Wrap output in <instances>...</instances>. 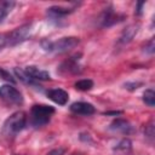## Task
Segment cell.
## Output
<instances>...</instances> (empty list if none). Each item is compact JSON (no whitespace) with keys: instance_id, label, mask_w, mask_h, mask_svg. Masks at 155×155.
<instances>
[{"instance_id":"obj_10","label":"cell","mask_w":155,"mask_h":155,"mask_svg":"<svg viewBox=\"0 0 155 155\" xmlns=\"http://www.w3.org/2000/svg\"><path fill=\"white\" fill-rule=\"evenodd\" d=\"M109 128L111 131H115V132H121V133H125V134H130L134 131V127L133 125L128 121V120H125V119H116L114 120Z\"/></svg>"},{"instance_id":"obj_2","label":"cell","mask_w":155,"mask_h":155,"mask_svg":"<svg viewBox=\"0 0 155 155\" xmlns=\"http://www.w3.org/2000/svg\"><path fill=\"white\" fill-rule=\"evenodd\" d=\"M27 126V115L23 111H16L10 115L4 125H2V133L6 137H15Z\"/></svg>"},{"instance_id":"obj_14","label":"cell","mask_w":155,"mask_h":155,"mask_svg":"<svg viewBox=\"0 0 155 155\" xmlns=\"http://www.w3.org/2000/svg\"><path fill=\"white\" fill-rule=\"evenodd\" d=\"M16 2L15 1H8V0H0V23L4 22V19L8 16V13L12 11L15 7Z\"/></svg>"},{"instance_id":"obj_20","label":"cell","mask_w":155,"mask_h":155,"mask_svg":"<svg viewBox=\"0 0 155 155\" xmlns=\"http://www.w3.org/2000/svg\"><path fill=\"white\" fill-rule=\"evenodd\" d=\"M0 79H1V80H5V81H7V82H11V84H15V82H16L15 78H12V75H11L7 70H5V69H2V68H0Z\"/></svg>"},{"instance_id":"obj_12","label":"cell","mask_w":155,"mask_h":155,"mask_svg":"<svg viewBox=\"0 0 155 155\" xmlns=\"http://www.w3.org/2000/svg\"><path fill=\"white\" fill-rule=\"evenodd\" d=\"M139 30V25L138 24H130L127 28L124 29V31L121 33L120 35V39H119V42L120 44H128L133 40V38L137 35Z\"/></svg>"},{"instance_id":"obj_13","label":"cell","mask_w":155,"mask_h":155,"mask_svg":"<svg viewBox=\"0 0 155 155\" xmlns=\"http://www.w3.org/2000/svg\"><path fill=\"white\" fill-rule=\"evenodd\" d=\"M74 11L73 7H62V6H51L50 8H47V16H50L53 19H59L69 13H71Z\"/></svg>"},{"instance_id":"obj_5","label":"cell","mask_w":155,"mask_h":155,"mask_svg":"<svg viewBox=\"0 0 155 155\" xmlns=\"http://www.w3.org/2000/svg\"><path fill=\"white\" fill-rule=\"evenodd\" d=\"M0 98L8 103V104H15V105H21L23 104V96L22 93L12 85H1L0 86Z\"/></svg>"},{"instance_id":"obj_1","label":"cell","mask_w":155,"mask_h":155,"mask_svg":"<svg viewBox=\"0 0 155 155\" xmlns=\"http://www.w3.org/2000/svg\"><path fill=\"white\" fill-rule=\"evenodd\" d=\"M79 42H80L79 38H75V36H65L58 40L46 39L41 41V47L44 48V51L48 53H64L76 47Z\"/></svg>"},{"instance_id":"obj_8","label":"cell","mask_w":155,"mask_h":155,"mask_svg":"<svg viewBox=\"0 0 155 155\" xmlns=\"http://www.w3.org/2000/svg\"><path fill=\"white\" fill-rule=\"evenodd\" d=\"M23 70L34 81H47V80L51 79L48 71H46V70H44V69H41L36 65H28V67L23 68Z\"/></svg>"},{"instance_id":"obj_19","label":"cell","mask_w":155,"mask_h":155,"mask_svg":"<svg viewBox=\"0 0 155 155\" xmlns=\"http://www.w3.org/2000/svg\"><path fill=\"white\" fill-rule=\"evenodd\" d=\"M144 134L150 142H153V139H154V122H153V120H150V122L147 124L145 130H144Z\"/></svg>"},{"instance_id":"obj_18","label":"cell","mask_w":155,"mask_h":155,"mask_svg":"<svg viewBox=\"0 0 155 155\" xmlns=\"http://www.w3.org/2000/svg\"><path fill=\"white\" fill-rule=\"evenodd\" d=\"M131 148H132V143H131V140L125 138V139L120 140V142L116 144V147H115V150H116V151L127 153V151H130V150H131Z\"/></svg>"},{"instance_id":"obj_22","label":"cell","mask_w":155,"mask_h":155,"mask_svg":"<svg viewBox=\"0 0 155 155\" xmlns=\"http://www.w3.org/2000/svg\"><path fill=\"white\" fill-rule=\"evenodd\" d=\"M8 46V38L7 34H0V50Z\"/></svg>"},{"instance_id":"obj_3","label":"cell","mask_w":155,"mask_h":155,"mask_svg":"<svg viewBox=\"0 0 155 155\" xmlns=\"http://www.w3.org/2000/svg\"><path fill=\"white\" fill-rule=\"evenodd\" d=\"M54 114V108L46 104H34L30 109V125L41 127L50 122L51 116Z\"/></svg>"},{"instance_id":"obj_9","label":"cell","mask_w":155,"mask_h":155,"mask_svg":"<svg viewBox=\"0 0 155 155\" xmlns=\"http://www.w3.org/2000/svg\"><path fill=\"white\" fill-rule=\"evenodd\" d=\"M46 96L48 99H51L53 103H56L58 105L67 104V102L69 99L68 92L62 90V88H51V90L46 91Z\"/></svg>"},{"instance_id":"obj_4","label":"cell","mask_w":155,"mask_h":155,"mask_svg":"<svg viewBox=\"0 0 155 155\" xmlns=\"http://www.w3.org/2000/svg\"><path fill=\"white\" fill-rule=\"evenodd\" d=\"M31 31H33V25L30 23H27V24H23L16 29H13L11 33L7 34V38H8V46H16L23 41H25L27 39L30 38L31 35Z\"/></svg>"},{"instance_id":"obj_24","label":"cell","mask_w":155,"mask_h":155,"mask_svg":"<svg viewBox=\"0 0 155 155\" xmlns=\"http://www.w3.org/2000/svg\"><path fill=\"white\" fill-rule=\"evenodd\" d=\"M144 5V2H138V8H137V13L140 15L142 13V6Z\"/></svg>"},{"instance_id":"obj_23","label":"cell","mask_w":155,"mask_h":155,"mask_svg":"<svg viewBox=\"0 0 155 155\" xmlns=\"http://www.w3.org/2000/svg\"><path fill=\"white\" fill-rule=\"evenodd\" d=\"M65 153V149L64 148H59V149H54V150H51L47 155H63Z\"/></svg>"},{"instance_id":"obj_15","label":"cell","mask_w":155,"mask_h":155,"mask_svg":"<svg viewBox=\"0 0 155 155\" xmlns=\"http://www.w3.org/2000/svg\"><path fill=\"white\" fill-rule=\"evenodd\" d=\"M13 71H15V75H16L22 82H24L25 85H29V86H33V87H38L36 81H34L30 76H28V75L24 73L23 68H15Z\"/></svg>"},{"instance_id":"obj_16","label":"cell","mask_w":155,"mask_h":155,"mask_svg":"<svg viewBox=\"0 0 155 155\" xmlns=\"http://www.w3.org/2000/svg\"><path fill=\"white\" fill-rule=\"evenodd\" d=\"M75 88L76 90H80V91H88L93 87V81L91 79H81V80H78L75 84H74Z\"/></svg>"},{"instance_id":"obj_17","label":"cell","mask_w":155,"mask_h":155,"mask_svg":"<svg viewBox=\"0 0 155 155\" xmlns=\"http://www.w3.org/2000/svg\"><path fill=\"white\" fill-rule=\"evenodd\" d=\"M143 102L149 105V107H154L155 105V93L151 88L145 90V92L143 93Z\"/></svg>"},{"instance_id":"obj_11","label":"cell","mask_w":155,"mask_h":155,"mask_svg":"<svg viewBox=\"0 0 155 155\" xmlns=\"http://www.w3.org/2000/svg\"><path fill=\"white\" fill-rule=\"evenodd\" d=\"M70 110L78 115H92L96 111L94 107L87 102H75L70 105Z\"/></svg>"},{"instance_id":"obj_21","label":"cell","mask_w":155,"mask_h":155,"mask_svg":"<svg viewBox=\"0 0 155 155\" xmlns=\"http://www.w3.org/2000/svg\"><path fill=\"white\" fill-rule=\"evenodd\" d=\"M144 51H145V53H148V54H153V53H154V51H155V42H154V39H150V41L145 45Z\"/></svg>"},{"instance_id":"obj_6","label":"cell","mask_w":155,"mask_h":155,"mask_svg":"<svg viewBox=\"0 0 155 155\" xmlns=\"http://www.w3.org/2000/svg\"><path fill=\"white\" fill-rule=\"evenodd\" d=\"M81 70H82V65L80 64V54L71 56L59 65V73L63 75H67V74L75 75L81 73Z\"/></svg>"},{"instance_id":"obj_7","label":"cell","mask_w":155,"mask_h":155,"mask_svg":"<svg viewBox=\"0 0 155 155\" xmlns=\"http://www.w3.org/2000/svg\"><path fill=\"white\" fill-rule=\"evenodd\" d=\"M120 21H122V16H119L117 13H115L113 7L105 8L99 17V22H101L102 27H110V25H113Z\"/></svg>"}]
</instances>
